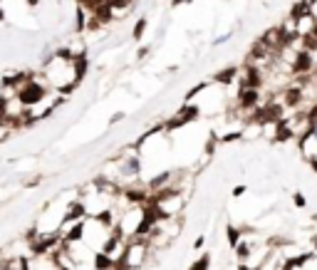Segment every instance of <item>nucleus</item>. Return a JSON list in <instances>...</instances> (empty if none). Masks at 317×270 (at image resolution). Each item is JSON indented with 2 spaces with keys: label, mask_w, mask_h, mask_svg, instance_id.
Listing matches in <instances>:
<instances>
[{
  "label": "nucleus",
  "mask_w": 317,
  "mask_h": 270,
  "mask_svg": "<svg viewBox=\"0 0 317 270\" xmlns=\"http://www.w3.org/2000/svg\"><path fill=\"white\" fill-rule=\"evenodd\" d=\"M238 74H241V65H226V67L216 69L213 74H211V82L216 84V87H233L236 82H238Z\"/></svg>",
  "instance_id": "f257e3e1"
},
{
  "label": "nucleus",
  "mask_w": 317,
  "mask_h": 270,
  "mask_svg": "<svg viewBox=\"0 0 317 270\" xmlns=\"http://www.w3.org/2000/svg\"><path fill=\"white\" fill-rule=\"evenodd\" d=\"M295 146H298V151H300V156H303L305 164L315 161L317 159V134H315V129L300 136V139L295 141Z\"/></svg>",
  "instance_id": "f03ea898"
},
{
  "label": "nucleus",
  "mask_w": 317,
  "mask_h": 270,
  "mask_svg": "<svg viewBox=\"0 0 317 270\" xmlns=\"http://www.w3.org/2000/svg\"><path fill=\"white\" fill-rule=\"evenodd\" d=\"M89 67H92V57H89V50H84V52L74 55V60H72V74H74V79H77L79 84L87 79V74H89Z\"/></svg>",
  "instance_id": "7ed1b4c3"
},
{
  "label": "nucleus",
  "mask_w": 317,
  "mask_h": 270,
  "mask_svg": "<svg viewBox=\"0 0 317 270\" xmlns=\"http://www.w3.org/2000/svg\"><path fill=\"white\" fill-rule=\"evenodd\" d=\"M223 238H226L228 251H236V246L243 241V231H241V226L228 221V223H226V228H223Z\"/></svg>",
  "instance_id": "20e7f679"
},
{
  "label": "nucleus",
  "mask_w": 317,
  "mask_h": 270,
  "mask_svg": "<svg viewBox=\"0 0 317 270\" xmlns=\"http://www.w3.org/2000/svg\"><path fill=\"white\" fill-rule=\"evenodd\" d=\"M211 261H213L211 253H208V251H201V253L189 263L186 270H211Z\"/></svg>",
  "instance_id": "39448f33"
},
{
  "label": "nucleus",
  "mask_w": 317,
  "mask_h": 270,
  "mask_svg": "<svg viewBox=\"0 0 317 270\" xmlns=\"http://www.w3.org/2000/svg\"><path fill=\"white\" fill-rule=\"evenodd\" d=\"M146 27H149V17H136V22L131 25V40L134 42H141L144 40V35H146Z\"/></svg>",
  "instance_id": "423d86ee"
},
{
  "label": "nucleus",
  "mask_w": 317,
  "mask_h": 270,
  "mask_svg": "<svg viewBox=\"0 0 317 270\" xmlns=\"http://www.w3.org/2000/svg\"><path fill=\"white\" fill-rule=\"evenodd\" d=\"M290 203H293L298 211H305V208L310 206V196H308L305 191H293V194H290Z\"/></svg>",
  "instance_id": "0eeeda50"
},
{
  "label": "nucleus",
  "mask_w": 317,
  "mask_h": 270,
  "mask_svg": "<svg viewBox=\"0 0 317 270\" xmlns=\"http://www.w3.org/2000/svg\"><path fill=\"white\" fill-rule=\"evenodd\" d=\"M151 52H154V47H151V45H141V47L136 50V60H139V62H144V60H149V57H151Z\"/></svg>",
  "instance_id": "6e6552de"
},
{
  "label": "nucleus",
  "mask_w": 317,
  "mask_h": 270,
  "mask_svg": "<svg viewBox=\"0 0 317 270\" xmlns=\"http://www.w3.org/2000/svg\"><path fill=\"white\" fill-rule=\"evenodd\" d=\"M246 194H248V184H238V186H233L231 199H236V201H238V199H243Z\"/></svg>",
  "instance_id": "1a4fd4ad"
},
{
  "label": "nucleus",
  "mask_w": 317,
  "mask_h": 270,
  "mask_svg": "<svg viewBox=\"0 0 317 270\" xmlns=\"http://www.w3.org/2000/svg\"><path fill=\"white\" fill-rule=\"evenodd\" d=\"M206 238H208V236H206V233H198V236H196V238H193V243H191V248H193V251H198V253H201V248H203V246H206Z\"/></svg>",
  "instance_id": "9d476101"
},
{
  "label": "nucleus",
  "mask_w": 317,
  "mask_h": 270,
  "mask_svg": "<svg viewBox=\"0 0 317 270\" xmlns=\"http://www.w3.org/2000/svg\"><path fill=\"white\" fill-rule=\"evenodd\" d=\"M127 119V112H114L112 117H109V127H114V124H122Z\"/></svg>",
  "instance_id": "9b49d317"
},
{
  "label": "nucleus",
  "mask_w": 317,
  "mask_h": 270,
  "mask_svg": "<svg viewBox=\"0 0 317 270\" xmlns=\"http://www.w3.org/2000/svg\"><path fill=\"white\" fill-rule=\"evenodd\" d=\"M191 2H193V0H171V2H169V7H171V10H176V7H181V5H191Z\"/></svg>",
  "instance_id": "f8f14e48"
},
{
  "label": "nucleus",
  "mask_w": 317,
  "mask_h": 270,
  "mask_svg": "<svg viewBox=\"0 0 317 270\" xmlns=\"http://www.w3.org/2000/svg\"><path fill=\"white\" fill-rule=\"evenodd\" d=\"M308 223H310L313 228H317V211H315V213H313V216H310V218H308Z\"/></svg>",
  "instance_id": "ddd939ff"
},
{
  "label": "nucleus",
  "mask_w": 317,
  "mask_h": 270,
  "mask_svg": "<svg viewBox=\"0 0 317 270\" xmlns=\"http://www.w3.org/2000/svg\"><path fill=\"white\" fill-rule=\"evenodd\" d=\"M25 2H27V7H32V10L40 5V0H25Z\"/></svg>",
  "instance_id": "4468645a"
},
{
  "label": "nucleus",
  "mask_w": 317,
  "mask_h": 270,
  "mask_svg": "<svg viewBox=\"0 0 317 270\" xmlns=\"http://www.w3.org/2000/svg\"><path fill=\"white\" fill-rule=\"evenodd\" d=\"M5 22V10H2V5H0V25Z\"/></svg>",
  "instance_id": "2eb2a0df"
},
{
  "label": "nucleus",
  "mask_w": 317,
  "mask_h": 270,
  "mask_svg": "<svg viewBox=\"0 0 317 270\" xmlns=\"http://www.w3.org/2000/svg\"><path fill=\"white\" fill-rule=\"evenodd\" d=\"M0 5H2V0H0Z\"/></svg>",
  "instance_id": "dca6fc26"
}]
</instances>
